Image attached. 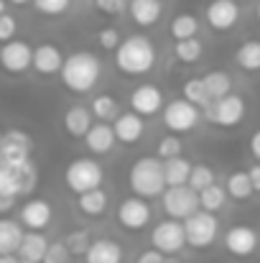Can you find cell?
Returning <instances> with one entry per match:
<instances>
[{"label":"cell","instance_id":"50","mask_svg":"<svg viewBox=\"0 0 260 263\" xmlns=\"http://www.w3.org/2000/svg\"><path fill=\"white\" fill-rule=\"evenodd\" d=\"M258 21H260V3H258Z\"/></svg>","mask_w":260,"mask_h":263},{"label":"cell","instance_id":"43","mask_svg":"<svg viewBox=\"0 0 260 263\" xmlns=\"http://www.w3.org/2000/svg\"><path fill=\"white\" fill-rule=\"evenodd\" d=\"M94 5H97V10H102L107 15H117L125 10V0H94Z\"/></svg>","mask_w":260,"mask_h":263},{"label":"cell","instance_id":"13","mask_svg":"<svg viewBox=\"0 0 260 263\" xmlns=\"http://www.w3.org/2000/svg\"><path fill=\"white\" fill-rule=\"evenodd\" d=\"M258 233L250 225H232L225 233V251L235 258H250L258 251Z\"/></svg>","mask_w":260,"mask_h":263},{"label":"cell","instance_id":"37","mask_svg":"<svg viewBox=\"0 0 260 263\" xmlns=\"http://www.w3.org/2000/svg\"><path fill=\"white\" fill-rule=\"evenodd\" d=\"M64 243H67V248H69L72 256H87V251H89V246H92L87 230H72Z\"/></svg>","mask_w":260,"mask_h":263},{"label":"cell","instance_id":"49","mask_svg":"<svg viewBox=\"0 0 260 263\" xmlns=\"http://www.w3.org/2000/svg\"><path fill=\"white\" fill-rule=\"evenodd\" d=\"M8 3H13V5H26V3H31V0H8Z\"/></svg>","mask_w":260,"mask_h":263},{"label":"cell","instance_id":"19","mask_svg":"<svg viewBox=\"0 0 260 263\" xmlns=\"http://www.w3.org/2000/svg\"><path fill=\"white\" fill-rule=\"evenodd\" d=\"M112 128H115L117 141L125 143V146H133V143H138L143 138V118L138 112H133V110L117 115L115 123H112Z\"/></svg>","mask_w":260,"mask_h":263},{"label":"cell","instance_id":"26","mask_svg":"<svg viewBox=\"0 0 260 263\" xmlns=\"http://www.w3.org/2000/svg\"><path fill=\"white\" fill-rule=\"evenodd\" d=\"M191 169H194V164H191L189 159H184V156H176V159L164 161L166 184H169V186H184V184H189V179H191Z\"/></svg>","mask_w":260,"mask_h":263},{"label":"cell","instance_id":"9","mask_svg":"<svg viewBox=\"0 0 260 263\" xmlns=\"http://www.w3.org/2000/svg\"><path fill=\"white\" fill-rule=\"evenodd\" d=\"M199 123V107L189 100H173L164 107V125L171 130L173 136L191 133Z\"/></svg>","mask_w":260,"mask_h":263},{"label":"cell","instance_id":"1","mask_svg":"<svg viewBox=\"0 0 260 263\" xmlns=\"http://www.w3.org/2000/svg\"><path fill=\"white\" fill-rule=\"evenodd\" d=\"M156 64V46L148 36L133 33L128 39H123L120 49L115 51V67L125 74V77H141L148 74Z\"/></svg>","mask_w":260,"mask_h":263},{"label":"cell","instance_id":"10","mask_svg":"<svg viewBox=\"0 0 260 263\" xmlns=\"http://www.w3.org/2000/svg\"><path fill=\"white\" fill-rule=\"evenodd\" d=\"M151 246L156 251H161L164 256H173L178 253L184 246H186V230H184V222L181 220H161L153 233H151Z\"/></svg>","mask_w":260,"mask_h":263},{"label":"cell","instance_id":"31","mask_svg":"<svg viewBox=\"0 0 260 263\" xmlns=\"http://www.w3.org/2000/svg\"><path fill=\"white\" fill-rule=\"evenodd\" d=\"M202 80H204V87H207L212 100H222V97H227L230 89H232V77H230L227 72H219V69L204 74Z\"/></svg>","mask_w":260,"mask_h":263},{"label":"cell","instance_id":"46","mask_svg":"<svg viewBox=\"0 0 260 263\" xmlns=\"http://www.w3.org/2000/svg\"><path fill=\"white\" fill-rule=\"evenodd\" d=\"M250 151H253V156L260 161V130L253 136V138H250Z\"/></svg>","mask_w":260,"mask_h":263},{"label":"cell","instance_id":"48","mask_svg":"<svg viewBox=\"0 0 260 263\" xmlns=\"http://www.w3.org/2000/svg\"><path fill=\"white\" fill-rule=\"evenodd\" d=\"M0 263H18V258H13V256H3Z\"/></svg>","mask_w":260,"mask_h":263},{"label":"cell","instance_id":"23","mask_svg":"<svg viewBox=\"0 0 260 263\" xmlns=\"http://www.w3.org/2000/svg\"><path fill=\"white\" fill-rule=\"evenodd\" d=\"M49 248H51V243L46 240V235L31 230V233H26V238H23L18 253H21L23 263H44L46 253H49Z\"/></svg>","mask_w":260,"mask_h":263},{"label":"cell","instance_id":"24","mask_svg":"<svg viewBox=\"0 0 260 263\" xmlns=\"http://www.w3.org/2000/svg\"><path fill=\"white\" fill-rule=\"evenodd\" d=\"M92 110H87L85 105H72L69 110H67V115H64V128H67V133L69 136H74V138H82L87 136L89 130H92Z\"/></svg>","mask_w":260,"mask_h":263},{"label":"cell","instance_id":"28","mask_svg":"<svg viewBox=\"0 0 260 263\" xmlns=\"http://www.w3.org/2000/svg\"><path fill=\"white\" fill-rule=\"evenodd\" d=\"M225 189H227V197H232V199H250L253 194H255V186H253V179L248 172H235V174H230L227 179V184H225Z\"/></svg>","mask_w":260,"mask_h":263},{"label":"cell","instance_id":"47","mask_svg":"<svg viewBox=\"0 0 260 263\" xmlns=\"http://www.w3.org/2000/svg\"><path fill=\"white\" fill-rule=\"evenodd\" d=\"M13 210V197H0V212H10Z\"/></svg>","mask_w":260,"mask_h":263},{"label":"cell","instance_id":"42","mask_svg":"<svg viewBox=\"0 0 260 263\" xmlns=\"http://www.w3.org/2000/svg\"><path fill=\"white\" fill-rule=\"evenodd\" d=\"M13 33H15V18H13L8 10H3V13H0V41H3V44L13 41Z\"/></svg>","mask_w":260,"mask_h":263},{"label":"cell","instance_id":"17","mask_svg":"<svg viewBox=\"0 0 260 263\" xmlns=\"http://www.w3.org/2000/svg\"><path fill=\"white\" fill-rule=\"evenodd\" d=\"M51 217H54V210H51V204H49L46 199H41V197H33V199H28V202L21 207V222H23L26 228L36 230V233H41V230L51 222Z\"/></svg>","mask_w":260,"mask_h":263},{"label":"cell","instance_id":"5","mask_svg":"<svg viewBox=\"0 0 260 263\" xmlns=\"http://www.w3.org/2000/svg\"><path fill=\"white\" fill-rule=\"evenodd\" d=\"M102 179H105V172H102V166L94 161V159H74L69 166H67V172H64V181H67V186L79 197V194H87V192H92V189H99L102 186Z\"/></svg>","mask_w":260,"mask_h":263},{"label":"cell","instance_id":"2","mask_svg":"<svg viewBox=\"0 0 260 263\" xmlns=\"http://www.w3.org/2000/svg\"><path fill=\"white\" fill-rule=\"evenodd\" d=\"M99 74H102V64L92 51H74L64 62L62 82L69 92L85 95L89 89H94V85L99 82Z\"/></svg>","mask_w":260,"mask_h":263},{"label":"cell","instance_id":"35","mask_svg":"<svg viewBox=\"0 0 260 263\" xmlns=\"http://www.w3.org/2000/svg\"><path fill=\"white\" fill-rule=\"evenodd\" d=\"M225 197H227V189H222V186H217V184H212V186H207L204 192H199V202H202V210L204 212H219L222 207H225Z\"/></svg>","mask_w":260,"mask_h":263},{"label":"cell","instance_id":"29","mask_svg":"<svg viewBox=\"0 0 260 263\" xmlns=\"http://www.w3.org/2000/svg\"><path fill=\"white\" fill-rule=\"evenodd\" d=\"M196 31H199V21H196V15H191V13H178V15H173L171 26H169V33H171L176 41L196 39Z\"/></svg>","mask_w":260,"mask_h":263},{"label":"cell","instance_id":"38","mask_svg":"<svg viewBox=\"0 0 260 263\" xmlns=\"http://www.w3.org/2000/svg\"><path fill=\"white\" fill-rule=\"evenodd\" d=\"M33 5H36V10H38L41 15L56 18V15H62V13L69 10L72 0H33Z\"/></svg>","mask_w":260,"mask_h":263},{"label":"cell","instance_id":"41","mask_svg":"<svg viewBox=\"0 0 260 263\" xmlns=\"http://www.w3.org/2000/svg\"><path fill=\"white\" fill-rule=\"evenodd\" d=\"M72 261V253H69V248H67V243H51V248H49V253H46V258L44 263H69Z\"/></svg>","mask_w":260,"mask_h":263},{"label":"cell","instance_id":"32","mask_svg":"<svg viewBox=\"0 0 260 263\" xmlns=\"http://www.w3.org/2000/svg\"><path fill=\"white\" fill-rule=\"evenodd\" d=\"M184 100H189V102H194L196 107H204V110L214 102L204 87V80H199V77H191V80L184 82Z\"/></svg>","mask_w":260,"mask_h":263},{"label":"cell","instance_id":"20","mask_svg":"<svg viewBox=\"0 0 260 263\" xmlns=\"http://www.w3.org/2000/svg\"><path fill=\"white\" fill-rule=\"evenodd\" d=\"M125 253H123V246L110 240V238H97L92 240L89 251L85 256V263H123Z\"/></svg>","mask_w":260,"mask_h":263},{"label":"cell","instance_id":"4","mask_svg":"<svg viewBox=\"0 0 260 263\" xmlns=\"http://www.w3.org/2000/svg\"><path fill=\"white\" fill-rule=\"evenodd\" d=\"M36 186L33 161H0V197H21Z\"/></svg>","mask_w":260,"mask_h":263},{"label":"cell","instance_id":"22","mask_svg":"<svg viewBox=\"0 0 260 263\" xmlns=\"http://www.w3.org/2000/svg\"><path fill=\"white\" fill-rule=\"evenodd\" d=\"M128 10H130L133 23L141 26V28H151L153 23H158V18L164 13L161 0H130Z\"/></svg>","mask_w":260,"mask_h":263},{"label":"cell","instance_id":"27","mask_svg":"<svg viewBox=\"0 0 260 263\" xmlns=\"http://www.w3.org/2000/svg\"><path fill=\"white\" fill-rule=\"evenodd\" d=\"M235 62L245 72H260V41L258 39L240 44V49L235 51Z\"/></svg>","mask_w":260,"mask_h":263},{"label":"cell","instance_id":"18","mask_svg":"<svg viewBox=\"0 0 260 263\" xmlns=\"http://www.w3.org/2000/svg\"><path fill=\"white\" fill-rule=\"evenodd\" d=\"M64 62L67 59L62 57L59 46H54V44H38L33 49V69L38 74H44V77H51V74L62 72L64 69Z\"/></svg>","mask_w":260,"mask_h":263},{"label":"cell","instance_id":"45","mask_svg":"<svg viewBox=\"0 0 260 263\" xmlns=\"http://www.w3.org/2000/svg\"><path fill=\"white\" fill-rule=\"evenodd\" d=\"M250 179H253V186H255V192H260V164H255V166H250Z\"/></svg>","mask_w":260,"mask_h":263},{"label":"cell","instance_id":"33","mask_svg":"<svg viewBox=\"0 0 260 263\" xmlns=\"http://www.w3.org/2000/svg\"><path fill=\"white\" fill-rule=\"evenodd\" d=\"M173 54H176L178 62H184V64H194V62L202 59L204 49H202V41H199V39H186V41H176Z\"/></svg>","mask_w":260,"mask_h":263},{"label":"cell","instance_id":"14","mask_svg":"<svg viewBox=\"0 0 260 263\" xmlns=\"http://www.w3.org/2000/svg\"><path fill=\"white\" fill-rule=\"evenodd\" d=\"M207 23L214 31H230L240 21V5L237 0H212L207 5Z\"/></svg>","mask_w":260,"mask_h":263},{"label":"cell","instance_id":"51","mask_svg":"<svg viewBox=\"0 0 260 263\" xmlns=\"http://www.w3.org/2000/svg\"><path fill=\"white\" fill-rule=\"evenodd\" d=\"M3 3H5V0H3Z\"/></svg>","mask_w":260,"mask_h":263},{"label":"cell","instance_id":"3","mask_svg":"<svg viewBox=\"0 0 260 263\" xmlns=\"http://www.w3.org/2000/svg\"><path fill=\"white\" fill-rule=\"evenodd\" d=\"M164 186L166 174H164V161L158 156H143L130 166V189L135 192V197L143 199H153V197H164Z\"/></svg>","mask_w":260,"mask_h":263},{"label":"cell","instance_id":"7","mask_svg":"<svg viewBox=\"0 0 260 263\" xmlns=\"http://www.w3.org/2000/svg\"><path fill=\"white\" fill-rule=\"evenodd\" d=\"M184 230H186V246L196 248V251H204L209 248L217 235H219V222L212 212H204L199 210L196 215H191L189 220H184Z\"/></svg>","mask_w":260,"mask_h":263},{"label":"cell","instance_id":"44","mask_svg":"<svg viewBox=\"0 0 260 263\" xmlns=\"http://www.w3.org/2000/svg\"><path fill=\"white\" fill-rule=\"evenodd\" d=\"M135 263H166V256H164L161 251L151 248V251H143V253L138 256V261Z\"/></svg>","mask_w":260,"mask_h":263},{"label":"cell","instance_id":"25","mask_svg":"<svg viewBox=\"0 0 260 263\" xmlns=\"http://www.w3.org/2000/svg\"><path fill=\"white\" fill-rule=\"evenodd\" d=\"M23 238H26V233H23L21 222H15V220H0V253L3 256H13L21 248Z\"/></svg>","mask_w":260,"mask_h":263},{"label":"cell","instance_id":"11","mask_svg":"<svg viewBox=\"0 0 260 263\" xmlns=\"http://www.w3.org/2000/svg\"><path fill=\"white\" fill-rule=\"evenodd\" d=\"M117 222L130 230V233H138L143 230L148 222H151V204L148 199L143 197H128L117 204Z\"/></svg>","mask_w":260,"mask_h":263},{"label":"cell","instance_id":"8","mask_svg":"<svg viewBox=\"0 0 260 263\" xmlns=\"http://www.w3.org/2000/svg\"><path fill=\"white\" fill-rule=\"evenodd\" d=\"M245 100L240 95H227L222 100H214L207 110H204V118L212 120L214 125H222V128H235L243 123L245 118Z\"/></svg>","mask_w":260,"mask_h":263},{"label":"cell","instance_id":"36","mask_svg":"<svg viewBox=\"0 0 260 263\" xmlns=\"http://www.w3.org/2000/svg\"><path fill=\"white\" fill-rule=\"evenodd\" d=\"M212 184H214V172H212V166H207V164H194L189 186L196 189V192H204V189L212 186Z\"/></svg>","mask_w":260,"mask_h":263},{"label":"cell","instance_id":"40","mask_svg":"<svg viewBox=\"0 0 260 263\" xmlns=\"http://www.w3.org/2000/svg\"><path fill=\"white\" fill-rule=\"evenodd\" d=\"M97 41H99V46H102V49H107V51H117V49H120V44H123V39H120V31H117V28H102V31L97 33Z\"/></svg>","mask_w":260,"mask_h":263},{"label":"cell","instance_id":"39","mask_svg":"<svg viewBox=\"0 0 260 263\" xmlns=\"http://www.w3.org/2000/svg\"><path fill=\"white\" fill-rule=\"evenodd\" d=\"M176 156H181V138L178 136H164L161 141H158V159H164V161H169V159H176Z\"/></svg>","mask_w":260,"mask_h":263},{"label":"cell","instance_id":"6","mask_svg":"<svg viewBox=\"0 0 260 263\" xmlns=\"http://www.w3.org/2000/svg\"><path fill=\"white\" fill-rule=\"evenodd\" d=\"M164 212L171 217V220H189L191 215H196L202 210V202H199V192L191 189L189 184L184 186H169L164 192Z\"/></svg>","mask_w":260,"mask_h":263},{"label":"cell","instance_id":"34","mask_svg":"<svg viewBox=\"0 0 260 263\" xmlns=\"http://www.w3.org/2000/svg\"><path fill=\"white\" fill-rule=\"evenodd\" d=\"M92 115L99 120V123H107L110 118H117V100L112 95H97L92 100Z\"/></svg>","mask_w":260,"mask_h":263},{"label":"cell","instance_id":"15","mask_svg":"<svg viewBox=\"0 0 260 263\" xmlns=\"http://www.w3.org/2000/svg\"><path fill=\"white\" fill-rule=\"evenodd\" d=\"M164 107V92L156 85H138L130 92V110L141 118H151Z\"/></svg>","mask_w":260,"mask_h":263},{"label":"cell","instance_id":"30","mask_svg":"<svg viewBox=\"0 0 260 263\" xmlns=\"http://www.w3.org/2000/svg\"><path fill=\"white\" fill-rule=\"evenodd\" d=\"M77 204H79L82 215H87V217H99V215L107 212V194L102 189H92L87 194H79Z\"/></svg>","mask_w":260,"mask_h":263},{"label":"cell","instance_id":"12","mask_svg":"<svg viewBox=\"0 0 260 263\" xmlns=\"http://www.w3.org/2000/svg\"><path fill=\"white\" fill-rule=\"evenodd\" d=\"M0 64L8 74H23L33 67V49L21 41V39H13L8 44H3L0 49Z\"/></svg>","mask_w":260,"mask_h":263},{"label":"cell","instance_id":"21","mask_svg":"<svg viewBox=\"0 0 260 263\" xmlns=\"http://www.w3.org/2000/svg\"><path fill=\"white\" fill-rule=\"evenodd\" d=\"M115 141H117L115 128L107 125V123H97V125H92V130L85 136L87 148H89L94 156H105V154H110L112 146H115Z\"/></svg>","mask_w":260,"mask_h":263},{"label":"cell","instance_id":"16","mask_svg":"<svg viewBox=\"0 0 260 263\" xmlns=\"http://www.w3.org/2000/svg\"><path fill=\"white\" fill-rule=\"evenodd\" d=\"M31 138L23 130H5L0 138V161H28Z\"/></svg>","mask_w":260,"mask_h":263}]
</instances>
